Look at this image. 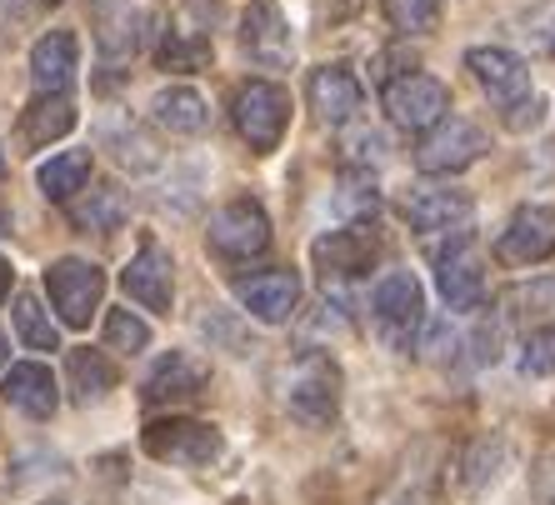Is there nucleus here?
<instances>
[{"label":"nucleus","instance_id":"nucleus-5","mask_svg":"<svg viewBox=\"0 0 555 505\" xmlns=\"http://www.w3.org/2000/svg\"><path fill=\"white\" fill-rule=\"evenodd\" d=\"M371 315H375V331H380L390 346L405 350L415 340V331H421V321H426V290H421V281H415L411 271L386 275L371 296Z\"/></svg>","mask_w":555,"mask_h":505},{"label":"nucleus","instance_id":"nucleus-42","mask_svg":"<svg viewBox=\"0 0 555 505\" xmlns=\"http://www.w3.org/2000/svg\"><path fill=\"white\" fill-rule=\"evenodd\" d=\"M46 5H61V0H46Z\"/></svg>","mask_w":555,"mask_h":505},{"label":"nucleus","instance_id":"nucleus-11","mask_svg":"<svg viewBox=\"0 0 555 505\" xmlns=\"http://www.w3.org/2000/svg\"><path fill=\"white\" fill-rule=\"evenodd\" d=\"M505 266H541L555 256V206H520L495 241Z\"/></svg>","mask_w":555,"mask_h":505},{"label":"nucleus","instance_id":"nucleus-16","mask_svg":"<svg viewBox=\"0 0 555 505\" xmlns=\"http://www.w3.org/2000/svg\"><path fill=\"white\" fill-rule=\"evenodd\" d=\"M306 95L325 126H346V120L361 116V105H365L361 80L350 76L346 65H315L306 80Z\"/></svg>","mask_w":555,"mask_h":505},{"label":"nucleus","instance_id":"nucleus-23","mask_svg":"<svg viewBox=\"0 0 555 505\" xmlns=\"http://www.w3.org/2000/svg\"><path fill=\"white\" fill-rule=\"evenodd\" d=\"M65 371H70V396H76V405H101L105 396L116 390V365L105 361L95 346L70 350Z\"/></svg>","mask_w":555,"mask_h":505},{"label":"nucleus","instance_id":"nucleus-29","mask_svg":"<svg viewBox=\"0 0 555 505\" xmlns=\"http://www.w3.org/2000/svg\"><path fill=\"white\" fill-rule=\"evenodd\" d=\"M501 461H505V441L501 436H486V441H476L470 451L461 455V480H465V491H480L486 480L501 476Z\"/></svg>","mask_w":555,"mask_h":505},{"label":"nucleus","instance_id":"nucleus-37","mask_svg":"<svg viewBox=\"0 0 555 505\" xmlns=\"http://www.w3.org/2000/svg\"><path fill=\"white\" fill-rule=\"evenodd\" d=\"M535 491H541L545 505H555V451L545 455L541 466H535Z\"/></svg>","mask_w":555,"mask_h":505},{"label":"nucleus","instance_id":"nucleus-40","mask_svg":"<svg viewBox=\"0 0 555 505\" xmlns=\"http://www.w3.org/2000/svg\"><path fill=\"white\" fill-rule=\"evenodd\" d=\"M5 231H11V216H5V210H0V235H5Z\"/></svg>","mask_w":555,"mask_h":505},{"label":"nucleus","instance_id":"nucleus-13","mask_svg":"<svg viewBox=\"0 0 555 505\" xmlns=\"http://www.w3.org/2000/svg\"><path fill=\"white\" fill-rule=\"evenodd\" d=\"M241 51L256 65L285 70L291 65V26L281 15V0H250L241 15Z\"/></svg>","mask_w":555,"mask_h":505},{"label":"nucleus","instance_id":"nucleus-38","mask_svg":"<svg viewBox=\"0 0 555 505\" xmlns=\"http://www.w3.org/2000/svg\"><path fill=\"white\" fill-rule=\"evenodd\" d=\"M11 285H15V271H11V260L0 256V300L11 296Z\"/></svg>","mask_w":555,"mask_h":505},{"label":"nucleus","instance_id":"nucleus-33","mask_svg":"<svg viewBox=\"0 0 555 505\" xmlns=\"http://www.w3.org/2000/svg\"><path fill=\"white\" fill-rule=\"evenodd\" d=\"M520 371H526V376H555V325H541V331L526 336Z\"/></svg>","mask_w":555,"mask_h":505},{"label":"nucleus","instance_id":"nucleus-21","mask_svg":"<svg viewBox=\"0 0 555 505\" xmlns=\"http://www.w3.org/2000/svg\"><path fill=\"white\" fill-rule=\"evenodd\" d=\"M70 130H76V105H70V95H36V101L26 105V116H21V145L40 151V145L61 141Z\"/></svg>","mask_w":555,"mask_h":505},{"label":"nucleus","instance_id":"nucleus-27","mask_svg":"<svg viewBox=\"0 0 555 505\" xmlns=\"http://www.w3.org/2000/svg\"><path fill=\"white\" fill-rule=\"evenodd\" d=\"M70 221L80 231H120L126 225V195L116 185H86V195L70 200Z\"/></svg>","mask_w":555,"mask_h":505},{"label":"nucleus","instance_id":"nucleus-39","mask_svg":"<svg viewBox=\"0 0 555 505\" xmlns=\"http://www.w3.org/2000/svg\"><path fill=\"white\" fill-rule=\"evenodd\" d=\"M5 361H11V340H5V331H0V371H5Z\"/></svg>","mask_w":555,"mask_h":505},{"label":"nucleus","instance_id":"nucleus-9","mask_svg":"<svg viewBox=\"0 0 555 505\" xmlns=\"http://www.w3.org/2000/svg\"><path fill=\"white\" fill-rule=\"evenodd\" d=\"M465 65H470V76L480 80V91L501 105V116L520 111V105L535 95V86H530V65L520 61V55L501 51V46H476V51L465 55Z\"/></svg>","mask_w":555,"mask_h":505},{"label":"nucleus","instance_id":"nucleus-8","mask_svg":"<svg viewBox=\"0 0 555 505\" xmlns=\"http://www.w3.org/2000/svg\"><path fill=\"white\" fill-rule=\"evenodd\" d=\"M446 105H451V91L426 70H411L386 86V116L401 130H436L446 120Z\"/></svg>","mask_w":555,"mask_h":505},{"label":"nucleus","instance_id":"nucleus-14","mask_svg":"<svg viewBox=\"0 0 555 505\" xmlns=\"http://www.w3.org/2000/svg\"><path fill=\"white\" fill-rule=\"evenodd\" d=\"M436 281H440V296L451 311H480L486 306V266H480L470 235H461L451 250H440V266H436Z\"/></svg>","mask_w":555,"mask_h":505},{"label":"nucleus","instance_id":"nucleus-36","mask_svg":"<svg viewBox=\"0 0 555 505\" xmlns=\"http://www.w3.org/2000/svg\"><path fill=\"white\" fill-rule=\"evenodd\" d=\"M386 156V135H375V130H361V135H350V145H346V160L350 166H371V160H380Z\"/></svg>","mask_w":555,"mask_h":505},{"label":"nucleus","instance_id":"nucleus-2","mask_svg":"<svg viewBox=\"0 0 555 505\" xmlns=\"http://www.w3.org/2000/svg\"><path fill=\"white\" fill-rule=\"evenodd\" d=\"M141 445L160 466L201 470L220 455V430L206 426V420H185V415H160V420H151L141 430Z\"/></svg>","mask_w":555,"mask_h":505},{"label":"nucleus","instance_id":"nucleus-10","mask_svg":"<svg viewBox=\"0 0 555 505\" xmlns=\"http://www.w3.org/2000/svg\"><path fill=\"white\" fill-rule=\"evenodd\" d=\"M266 246H271V221H266V210H260L256 200H231V206L210 221V250H216V256L256 260V256H266Z\"/></svg>","mask_w":555,"mask_h":505},{"label":"nucleus","instance_id":"nucleus-19","mask_svg":"<svg viewBox=\"0 0 555 505\" xmlns=\"http://www.w3.org/2000/svg\"><path fill=\"white\" fill-rule=\"evenodd\" d=\"M0 396H5L21 415H30V420H51L55 405H61V390H55L51 365H40V361L11 365L5 380H0Z\"/></svg>","mask_w":555,"mask_h":505},{"label":"nucleus","instance_id":"nucleus-30","mask_svg":"<svg viewBox=\"0 0 555 505\" xmlns=\"http://www.w3.org/2000/svg\"><path fill=\"white\" fill-rule=\"evenodd\" d=\"M105 346H116L120 355H141L151 346V325L141 315H130V306H116L105 315Z\"/></svg>","mask_w":555,"mask_h":505},{"label":"nucleus","instance_id":"nucleus-35","mask_svg":"<svg viewBox=\"0 0 555 505\" xmlns=\"http://www.w3.org/2000/svg\"><path fill=\"white\" fill-rule=\"evenodd\" d=\"M375 505H430V485H426V476L421 470H401V480L390 485L386 495Z\"/></svg>","mask_w":555,"mask_h":505},{"label":"nucleus","instance_id":"nucleus-25","mask_svg":"<svg viewBox=\"0 0 555 505\" xmlns=\"http://www.w3.org/2000/svg\"><path fill=\"white\" fill-rule=\"evenodd\" d=\"M160 70H176V76H191V70H206L210 65V30L206 26H170L160 51H155Z\"/></svg>","mask_w":555,"mask_h":505},{"label":"nucleus","instance_id":"nucleus-32","mask_svg":"<svg viewBox=\"0 0 555 505\" xmlns=\"http://www.w3.org/2000/svg\"><path fill=\"white\" fill-rule=\"evenodd\" d=\"M340 210L350 216V225H365L375 221V210H380V200H375V181L365 176V170H350L346 181H340Z\"/></svg>","mask_w":555,"mask_h":505},{"label":"nucleus","instance_id":"nucleus-34","mask_svg":"<svg viewBox=\"0 0 555 505\" xmlns=\"http://www.w3.org/2000/svg\"><path fill=\"white\" fill-rule=\"evenodd\" d=\"M520 30H526V40L535 46V51L555 61V0H541V5H530L526 21H520Z\"/></svg>","mask_w":555,"mask_h":505},{"label":"nucleus","instance_id":"nucleus-12","mask_svg":"<svg viewBox=\"0 0 555 505\" xmlns=\"http://www.w3.org/2000/svg\"><path fill=\"white\" fill-rule=\"evenodd\" d=\"M235 300L246 306L256 321L266 325H281L296 315L300 306V275L296 271H250V275H235Z\"/></svg>","mask_w":555,"mask_h":505},{"label":"nucleus","instance_id":"nucleus-31","mask_svg":"<svg viewBox=\"0 0 555 505\" xmlns=\"http://www.w3.org/2000/svg\"><path fill=\"white\" fill-rule=\"evenodd\" d=\"M380 11H386V21L396 30H405V36H421V30H436L440 26V0H380Z\"/></svg>","mask_w":555,"mask_h":505},{"label":"nucleus","instance_id":"nucleus-4","mask_svg":"<svg viewBox=\"0 0 555 505\" xmlns=\"http://www.w3.org/2000/svg\"><path fill=\"white\" fill-rule=\"evenodd\" d=\"M46 290H51V306L61 311V321L70 325V331H86L95 306H101V296H105V275H101V266H91V260L65 256L46 271Z\"/></svg>","mask_w":555,"mask_h":505},{"label":"nucleus","instance_id":"nucleus-20","mask_svg":"<svg viewBox=\"0 0 555 505\" xmlns=\"http://www.w3.org/2000/svg\"><path fill=\"white\" fill-rule=\"evenodd\" d=\"M76 65H80L76 36H70V30H51V36H40L36 51H30V80H36L40 95H65L70 80H76Z\"/></svg>","mask_w":555,"mask_h":505},{"label":"nucleus","instance_id":"nucleus-3","mask_svg":"<svg viewBox=\"0 0 555 505\" xmlns=\"http://www.w3.org/2000/svg\"><path fill=\"white\" fill-rule=\"evenodd\" d=\"M231 116H235V130H241L256 151H275L285 126H291V95H285L275 80H246V86L231 95Z\"/></svg>","mask_w":555,"mask_h":505},{"label":"nucleus","instance_id":"nucleus-15","mask_svg":"<svg viewBox=\"0 0 555 505\" xmlns=\"http://www.w3.org/2000/svg\"><path fill=\"white\" fill-rule=\"evenodd\" d=\"M210 371L206 361H195L185 350H166L160 361L151 365V376H145V405H176V401H195L201 390H206Z\"/></svg>","mask_w":555,"mask_h":505},{"label":"nucleus","instance_id":"nucleus-24","mask_svg":"<svg viewBox=\"0 0 555 505\" xmlns=\"http://www.w3.org/2000/svg\"><path fill=\"white\" fill-rule=\"evenodd\" d=\"M151 116H155V126L170 130V135H201L206 120H210V111L191 86H170V91H160L151 101Z\"/></svg>","mask_w":555,"mask_h":505},{"label":"nucleus","instance_id":"nucleus-17","mask_svg":"<svg viewBox=\"0 0 555 505\" xmlns=\"http://www.w3.org/2000/svg\"><path fill=\"white\" fill-rule=\"evenodd\" d=\"M170 250L160 246V241H141V250H135V260L126 266V275H120V285H126V296L135 300V306H145V311H170Z\"/></svg>","mask_w":555,"mask_h":505},{"label":"nucleus","instance_id":"nucleus-26","mask_svg":"<svg viewBox=\"0 0 555 505\" xmlns=\"http://www.w3.org/2000/svg\"><path fill=\"white\" fill-rule=\"evenodd\" d=\"M40 195L46 200H76L86 185H91V151H65V156H51L40 166Z\"/></svg>","mask_w":555,"mask_h":505},{"label":"nucleus","instance_id":"nucleus-22","mask_svg":"<svg viewBox=\"0 0 555 505\" xmlns=\"http://www.w3.org/2000/svg\"><path fill=\"white\" fill-rule=\"evenodd\" d=\"M95 40L105 61H126L141 46V11L130 0H95Z\"/></svg>","mask_w":555,"mask_h":505},{"label":"nucleus","instance_id":"nucleus-7","mask_svg":"<svg viewBox=\"0 0 555 505\" xmlns=\"http://www.w3.org/2000/svg\"><path fill=\"white\" fill-rule=\"evenodd\" d=\"M405 225H411L421 241H436V235H470V195L451 191V185H421L415 195H405Z\"/></svg>","mask_w":555,"mask_h":505},{"label":"nucleus","instance_id":"nucleus-6","mask_svg":"<svg viewBox=\"0 0 555 505\" xmlns=\"http://www.w3.org/2000/svg\"><path fill=\"white\" fill-rule=\"evenodd\" d=\"M480 156H486V130L465 116L440 120L426 141L415 145V166L426 170V176H455V170L476 166Z\"/></svg>","mask_w":555,"mask_h":505},{"label":"nucleus","instance_id":"nucleus-41","mask_svg":"<svg viewBox=\"0 0 555 505\" xmlns=\"http://www.w3.org/2000/svg\"><path fill=\"white\" fill-rule=\"evenodd\" d=\"M0 176H5V151H0Z\"/></svg>","mask_w":555,"mask_h":505},{"label":"nucleus","instance_id":"nucleus-1","mask_svg":"<svg viewBox=\"0 0 555 505\" xmlns=\"http://www.w3.org/2000/svg\"><path fill=\"white\" fill-rule=\"evenodd\" d=\"M285 411L300 426H331L340 415V365L325 350L306 346L285 365Z\"/></svg>","mask_w":555,"mask_h":505},{"label":"nucleus","instance_id":"nucleus-28","mask_svg":"<svg viewBox=\"0 0 555 505\" xmlns=\"http://www.w3.org/2000/svg\"><path fill=\"white\" fill-rule=\"evenodd\" d=\"M15 336H21V346H30V350H55V346H61L51 315H46L40 296H30V290L15 300Z\"/></svg>","mask_w":555,"mask_h":505},{"label":"nucleus","instance_id":"nucleus-18","mask_svg":"<svg viewBox=\"0 0 555 505\" xmlns=\"http://www.w3.org/2000/svg\"><path fill=\"white\" fill-rule=\"evenodd\" d=\"M310 256H315L325 281H331V275L350 281V275H365L375 266V241L365 235V225H340V231L321 235V241L310 246Z\"/></svg>","mask_w":555,"mask_h":505}]
</instances>
